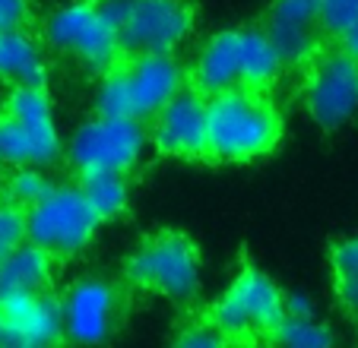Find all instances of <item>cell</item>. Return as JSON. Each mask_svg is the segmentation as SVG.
Returning <instances> with one entry per match:
<instances>
[{
	"instance_id": "18",
	"label": "cell",
	"mask_w": 358,
	"mask_h": 348,
	"mask_svg": "<svg viewBox=\"0 0 358 348\" xmlns=\"http://www.w3.org/2000/svg\"><path fill=\"white\" fill-rule=\"evenodd\" d=\"M282 70L289 67H285L279 48L273 45V38L266 35V29H241V86L273 92Z\"/></svg>"
},
{
	"instance_id": "26",
	"label": "cell",
	"mask_w": 358,
	"mask_h": 348,
	"mask_svg": "<svg viewBox=\"0 0 358 348\" xmlns=\"http://www.w3.org/2000/svg\"><path fill=\"white\" fill-rule=\"evenodd\" d=\"M32 22H35L32 0H0V32L32 29Z\"/></svg>"
},
{
	"instance_id": "19",
	"label": "cell",
	"mask_w": 358,
	"mask_h": 348,
	"mask_svg": "<svg viewBox=\"0 0 358 348\" xmlns=\"http://www.w3.org/2000/svg\"><path fill=\"white\" fill-rule=\"evenodd\" d=\"M76 184L83 187L89 206L105 222H115L130 206V171H89L76 174Z\"/></svg>"
},
{
	"instance_id": "17",
	"label": "cell",
	"mask_w": 358,
	"mask_h": 348,
	"mask_svg": "<svg viewBox=\"0 0 358 348\" xmlns=\"http://www.w3.org/2000/svg\"><path fill=\"white\" fill-rule=\"evenodd\" d=\"M57 260L45 247L26 241L0 263V298L29 295V291H48L55 285Z\"/></svg>"
},
{
	"instance_id": "7",
	"label": "cell",
	"mask_w": 358,
	"mask_h": 348,
	"mask_svg": "<svg viewBox=\"0 0 358 348\" xmlns=\"http://www.w3.org/2000/svg\"><path fill=\"white\" fill-rule=\"evenodd\" d=\"M29 241L45 247L57 263L80 256L92 244L101 219L89 206L80 184H55L38 203L26 209Z\"/></svg>"
},
{
	"instance_id": "20",
	"label": "cell",
	"mask_w": 358,
	"mask_h": 348,
	"mask_svg": "<svg viewBox=\"0 0 358 348\" xmlns=\"http://www.w3.org/2000/svg\"><path fill=\"white\" fill-rule=\"evenodd\" d=\"M330 269L339 307L352 323H358V238H345V241L333 244Z\"/></svg>"
},
{
	"instance_id": "21",
	"label": "cell",
	"mask_w": 358,
	"mask_h": 348,
	"mask_svg": "<svg viewBox=\"0 0 358 348\" xmlns=\"http://www.w3.org/2000/svg\"><path fill=\"white\" fill-rule=\"evenodd\" d=\"M51 187H55V184H51V177L45 174L41 165H16L13 171L7 174L0 196L10 200V203H16V206H22V209H29L32 203H38Z\"/></svg>"
},
{
	"instance_id": "27",
	"label": "cell",
	"mask_w": 358,
	"mask_h": 348,
	"mask_svg": "<svg viewBox=\"0 0 358 348\" xmlns=\"http://www.w3.org/2000/svg\"><path fill=\"white\" fill-rule=\"evenodd\" d=\"M285 317H314V304L304 295H285Z\"/></svg>"
},
{
	"instance_id": "28",
	"label": "cell",
	"mask_w": 358,
	"mask_h": 348,
	"mask_svg": "<svg viewBox=\"0 0 358 348\" xmlns=\"http://www.w3.org/2000/svg\"><path fill=\"white\" fill-rule=\"evenodd\" d=\"M333 45H339L345 54H352V57H355V61H358V22H355V26H352L349 32H345L339 41H333Z\"/></svg>"
},
{
	"instance_id": "5",
	"label": "cell",
	"mask_w": 358,
	"mask_h": 348,
	"mask_svg": "<svg viewBox=\"0 0 358 348\" xmlns=\"http://www.w3.org/2000/svg\"><path fill=\"white\" fill-rule=\"evenodd\" d=\"M45 45L76 61L86 73L101 76L124 57L117 26L105 0H70L45 20Z\"/></svg>"
},
{
	"instance_id": "9",
	"label": "cell",
	"mask_w": 358,
	"mask_h": 348,
	"mask_svg": "<svg viewBox=\"0 0 358 348\" xmlns=\"http://www.w3.org/2000/svg\"><path fill=\"white\" fill-rule=\"evenodd\" d=\"M149 124L134 117L92 114L73 130L67 143V161L76 174L89 171H134L149 143Z\"/></svg>"
},
{
	"instance_id": "12",
	"label": "cell",
	"mask_w": 358,
	"mask_h": 348,
	"mask_svg": "<svg viewBox=\"0 0 358 348\" xmlns=\"http://www.w3.org/2000/svg\"><path fill=\"white\" fill-rule=\"evenodd\" d=\"M149 140L169 159L210 161V99L184 86L162 111L149 121Z\"/></svg>"
},
{
	"instance_id": "6",
	"label": "cell",
	"mask_w": 358,
	"mask_h": 348,
	"mask_svg": "<svg viewBox=\"0 0 358 348\" xmlns=\"http://www.w3.org/2000/svg\"><path fill=\"white\" fill-rule=\"evenodd\" d=\"M206 317L225 342H270L285 320V295L266 273L244 263L229 291L210 304Z\"/></svg>"
},
{
	"instance_id": "22",
	"label": "cell",
	"mask_w": 358,
	"mask_h": 348,
	"mask_svg": "<svg viewBox=\"0 0 358 348\" xmlns=\"http://www.w3.org/2000/svg\"><path fill=\"white\" fill-rule=\"evenodd\" d=\"M336 335L330 333V326L317 323L314 317H285L279 323V329L270 335V342H279V345L289 348H324L333 345Z\"/></svg>"
},
{
	"instance_id": "14",
	"label": "cell",
	"mask_w": 358,
	"mask_h": 348,
	"mask_svg": "<svg viewBox=\"0 0 358 348\" xmlns=\"http://www.w3.org/2000/svg\"><path fill=\"white\" fill-rule=\"evenodd\" d=\"M264 29L289 70L308 67L330 45L320 29V0H270Z\"/></svg>"
},
{
	"instance_id": "2",
	"label": "cell",
	"mask_w": 358,
	"mask_h": 348,
	"mask_svg": "<svg viewBox=\"0 0 358 348\" xmlns=\"http://www.w3.org/2000/svg\"><path fill=\"white\" fill-rule=\"evenodd\" d=\"M184 86L187 73L175 54H124L115 67L99 76L92 108L95 114L149 124Z\"/></svg>"
},
{
	"instance_id": "10",
	"label": "cell",
	"mask_w": 358,
	"mask_h": 348,
	"mask_svg": "<svg viewBox=\"0 0 358 348\" xmlns=\"http://www.w3.org/2000/svg\"><path fill=\"white\" fill-rule=\"evenodd\" d=\"M304 105L320 130H336L358 111V61L330 41L304 67Z\"/></svg>"
},
{
	"instance_id": "1",
	"label": "cell",
	"mask_w": 358,
	"mask_h": 348,
	"mask_svg": "<svg viewBox=\"0 0 358 348\" xmlns=\"http://www.w3.org/2000/svg\"><path fill=\"white\" fill-rule=\"evenodd\" d=\"M282 140V114L273 92L235 86L210 95V161L244 165L270 155Z\"/></svg>"
},
{
	"instance_id": "11",
	"label": "cell",
	"mask_w": 358,
	"mask_h": 348,
	"mask_svg": "<svg viewBox=\"0 0 358 348\" xmlns=\"http://www.w3.org/2000/svg\"><path fill=\"white\" fill-rule=\"evenodd\" d=\"M67 342H108L121 329L127 295L111 279L86 275L61 295Z\"/></svg>"
},
{
	"instance_id": "29",
	"label": "cell",
	"mask_w": 358,
	"mask_h": 348,
	"mask_svg": "<svg viewBox=\"0 0 358 348\" xmlns=\"http://www.w3.org/2000/svg\"><path fill=\"white\" fill-rule=\"evenodd\" d=\"M0 345H3V326H0Z\"/></svg>"
},
{
	"instance_id": "3",
	"label": "cell",
	"mask_w": 358,
	"mask_h": 348,
	"mask_svg": "<svg viewBox=\"0 0 358 348\" xmlns=\"http://www.w3.org/2000/svg\"><path fill=\"white\" fill-rule=\"evenodd\" d=\"M64 149L48 86H10L0 108V161L51 168Z\"/></svg>"
},
{
	"instance_id": "15",
	"label": "cell",
	"mask_w": 358,
	"mask_h": 348,
	"mask_svg": "<svg viewBox=\"0 0 358 348\" xmlns=\"http://www.w3.org/2000/svg\"><path fill=\"white\" fill-rule=\"evenodd\" d=\"M187 86H194L206 99L241 86V29L216 32L203 45L187 73Z\"/></svg>"
},
{
	"instance_id": "23",
	"label": "cell",
	"mask_w": 358,
	"mask_h": 348,
	"mask_svg": "<svg viewBox=\"0 0 358 348\" xmlns=\"http://www.w3.org/2000/svg\"><path fill=\"white\" fill-rule=\"evenodd\" d=\"M26 241H29L26 209L0 196V263L7 260V256Z\"/></svg>"
},
{
	"instance_id": "8",
	"label": "cell",
	"mask_w": 358,
	"mask_h": 348,
	"mask_svg": "<svg viewBox=\"0 0 358 348\" xmlns=\"http://www.w3.org/2000/svg\"><path fill=\"white\" fill-rule=\"evenodd\" d=\"M124 54H175L194 32L190 0H105Z\"/></svg>"
},
{
	"instance_id": "13",
	"label": "cell",
	"mask_w": 358,
	"mask_h": 348,
	"mask_svg": "<svg viewBox=\"0 0 358 348\" xmlns=\"http://www.w3.org/2000/svg\"><path fill=\"white\" fill-rule=\"evenodd\" d=\"M0 326L3 345L13 348H45L67 342L61 295H55V288L0 298Z\"/></svg>"
},
{
	"instance_id": "25",
	"label": "cell",
	"mask_w": 358,
	"mask_h": 348,
	"mask_svg": "<svg viewBox=\"0 0 358 348\" xmlns=\"http://www.w3.org/2000/svg\"><path fill=\"white\" fill-rule=\"evenodd\" d=\"M175 342H178V345H187V348H203V345H222L225 335L219 333L216 326H213L210 317L203 314L200 320L187 323V326H184L181 333L175 335Z\"/></svg>"
},
{
	"instance_id": "30",
	"label": "cell",
	"mask_w": 358,
	"mask_h": 348,
	"mask_svg": "<svg viewBox=\"0 0 358 348\" xmlns=\"http://www.w3.org/2000/svg\"><path fill=\"white\" fill-rule=\"evenodd\" d=\"M0 165H3V161H0Z\"/></svg>"
},
{
	"instance_id": "4",
	"label": "cell",
	"mask_w": 358,
	"mask_h": 348,
	"mask_svg": "<svg viewBox=\"0 0 358 348\" xmlns=\"http://www.w3.org/2000/svg\"><path fill=\"white\" fill-rule=\"evenodd\" d=\"M124 279L140 291L190 304L200 295V250L181 231H156L143 238L124 260Z\"/></svg>"
},
{
	"instance_id": "16",
	"label": "cell",
	"mask_w": 358,
	"mask_h": 348,
	"mask_svg": "<svg viewBox=\"0 0 358 348\" xmlns=\"http://www.w3.org/2000/svg\"><path fill=\"white\" fill-rule=\"evenodd\" d=\"M0 80L7 86H48L45 45L32 29L0 32Z\"/></svg>"
},
{
	"instance_id": "24",
	"label": "cell",
	"mask_w": 358,
	"mask_h": 348,
	"mask_svg": "<svg viewBox=\"0 0 358 348\" xmlns=\"http://www.w3.org/2000/svg\"><path fill=\"white\" fill-rule=\"evenodd\" d=\"M358 22V0H320V29L327 41H339Z\"/></svg>"
}]
</instances>
